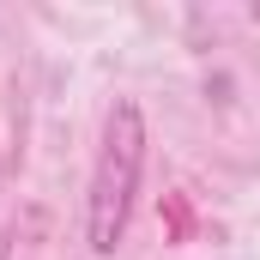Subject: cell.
<instances>
[{
    "label": "cell",
    "instance_id": "cell-1",
    "mask_svg": "<svg viewBox=\"0 0 260 260\" xmlns=\"http://www.w3.org/2000/svg\"><path fill=\"white\" fill-rule=\"evenodd\" d=\"M139 164H145V121L127 97L109 109V127H103V151H97V170H91V212H85V236L97 254H115L121 236H127V212L139 194Z\"/></svg>",
    "mask_w": 260,
    "mask_h": 260
},
{
    "label": "cell",
    "instance_id": "cell-2",
    "mask_svg": "<svg viewBox=\"0 0 260 260\" xmlns=\"http://www.w3.org/2000/svg\"><path fill=\"white\" fill-rule=\"evenodd\" d=\"M254 18H260V6H254Z\"/></svg>",
    "mask_w": 260,
    "mask_h": 260
}]
</instances>
